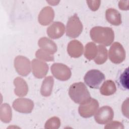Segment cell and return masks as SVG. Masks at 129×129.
Instances as JSON below:
<instances>
[{"instance_id": "1", "label": "cell", "mask_w": 129, "mask_h": 129, "mask_svg": "<svg viewBox=\"0 0 129 129\" xmlns=\"http://www.w3.org/2000/svg\"><path fill=\"white\" fill-rule=\"evenodd\" d=\"M91 39L101 45H110L114 39V33L112 29L108 27L95 26L90 32Z\"/></svg>"}, {"instance_id": "2", "label": "cell", "mask_w": 129, "mask_h": 129, "mask_svg": "<svg viewBox=\"0 0 129 129\" xmlns=\"http://www.w3.org/2000/svg\"><path fill=\"white\" fill-rule=\"evenodd\" d=\"M69 94L74 102L80 104L87 102L91 98L87 87L83 82L72 84L69 88Z\"/></svg>"}, {"instance_id": "3", "label": "cell", "mask_w": 129, "mask_h": 129, "mask_svg": "<svg viewBox=\"0 0 129 129\" xmlns=\"http://www.w3.org/2000/svg\"><path fill=\"white\" fill-rule=\"evenodd\" d=\"M83 25L77 14L69 18L66 26V34L72 38L78 37L83 31Z\"/></svg>"}, {"instance_id": "4", "label": "cell", "mask_w": 129, "mask_h": 129, "mask_svg": "<svg viewBox=\"0 0 129 129\" xmlns=\"http://www.w3.org/2000/svg\"><path fill=\"white\" fill-rule=\"evenodd\" d=\"M105 79L104 74L99 70L95 69L88 71L84 78L85 84L89 87L94 89H98Z\"/></svg>"}, {"instance_id": "5", "label": "cell", "mask_w": 129, "mask_h": 129, "mask_svg": "<svg viewBox=\"0 0 129 129\" xmlns=\"http://www.w3.org/2000/svg\"><path fill=\"white\" fill-rule=\"evenodd\" d=\"M109 58L111 61L115 64L123 62L125 58V51L122 45L118 42L113 43L109 49Z\"/></svg>"}, {"instance_id": "6", "label": "cell", "mask_w": 129, "mask_h": 129, "mask_svg": "<svg viewBox=\"0 0 129 129\" xmlns=\"http://www.w3.org/2000/svg\"><path fill=\"white\" fill-rule=\"evenodd\" d=\"M98 101L91 98L87 102L80 105L78 111L79 114L84 118H89L95 114L99 108Z\"/></svg>"}, {"instance_id": "7", "label": "cell", "mask_w": 129, "mask_h": 129, "mask_svg": "<svg viewBox=\"0 0 129 129\" xmlns=\"http://www.w3.org/2000/svg\"><path fill=\"white\" fill-rule=\"evenodd\" d=\"M50 69L53 76L60 81H67L71 77L72 73L70 69L63 63H54L51 66Z\"/></svg>"}, {"instance_id": "8", "label": "cell", "mask_w": 129, "mask_h": 129, "mask_svg": "<svg viewBox=\"0 0 129 129\" xmlns=\"http://www.w3.org/2000/svg\"><path fill=\"white\" fill-rule=\"evenodd\" d=\"M14 67L17 72L20 75L24 77L30 73L32 69L30 60L22 55H18L15 57Z\"/></svg>"}, {"instance_id": "9", "label": "cell", "mask_w": 129, "mask_h": 129, "mask_svg": "<svg viewBox=\"0 0 129 129\" xmlns=\"http://www.w3.org/2000/svg\"><path fill=\"white\" fill-rule=\"evenodd\" d=\"M114 116V112L109 106H103L98 109L95 113L94 118L96 122L104 124L111 121Z\"/></svg>"}, {"instance_id": "10", "label": "cell", "mask_w": 129, "mask_h": 129, "mask_svg": "<svg viewBox=\"0 0 129 129\" xmlns=\"http://www.w3.org/2000/svg\"><path fill=\"white\" fill-rule=\"evenodd\" d=\"M33 101L28 98H19L15 99L13 103V108L22 113H30L34 107Z\"/></svg>"}, {"instance_id": "11", "label": "cell", "mask_w": 129, "mask_h": 129, "mask_svg": "<svg viewBox=\"0 0 129 129\" xmlns=\"http://www.w3.org/2000/svg\"><path fill=\"white\" fill-rule=\"evenodd\" d=\"M31 68L34 76L38 79L45 77L48 71V64L43 60L34 58L31 62Z\"/></svg>"}, {"instance_id": "12", "label": "cell", "mask_w": 129, "mask_h": 129, "mask_svg": "<svg viewBox=\"0 0 129 129\" xmlns=\"http://www.w3.org/2000/svg\"><path fill=\"white\" fill-rule=\"evenodd\" d=\"M65 31V26L60 22H54L47 29V34L51 39L61 37Z\"/></svg>"}, {"instance_id": "13", "label": "cell", "mask_w": 129, "mask_h": 129, "mask_svg": "<svg viewBox=\"0 0 129 129\" xmlns=\"http://www.w3.org/2000/svg\"><path fill=\"white\" fill-rule=\"evenodd\" d=\"M54 17V12L50 7H45L40 12L38 15V22L43 26H47L50 24Z\"/></svg>"}, {"instance_id": "14", "label": "cell", "mask_w": 129, "mask_h": 129, "mask_svg": "<svg viewBox=\"0 0 129 129\" xmlns=\"http://www.w3.org/2000/svg\"><path fill=\"white\" fill-rule=\"evenodd\" d=\"M83 51V45L82 43L78 40H72L68 44L67 51L69 55L72 57H79L82 55Z\"/></svg>"}, {"instance_id": "15", "label": "cell", "mask_w": 129, "mask_h": 129, "mask_svg": "<svg viewBox=\"0 0 129 129\" xmlns=\"http://www.w3.org/2000/svg\"><path fill=\"white\" fill-rule=\"evenodd\" d=\"M15 94L19 97L26 96L28 92V86L26 82L22 78L17 77L14 80Z\"/></svg>"}, {"instance_id": "16", "label": "cell", "mask_w": 129, "mask_h": 129, "mask_svg": "<svg viewBox=\"0 0 129 129\" xmlns=\"http://www.w3.org/2000/svg\"><path fill=\"white\" fill-rule=\"evenodd\" d=\"M38 44L41 49L51 54H54L57 49L56 44L52 40L47 37L40 38L38 40Z\"/></svg>"}, {"instance_id": "17", "label": "cell", "mask_w": 129, "mask_h": 129, "mask_svg": "<svg viewBox=\"0 0 129 129\" xmlns=\"http://www.w3.org/2000/svg\"><path fill=\"white\" fill-rule=\"evenodd\" d=\"M106 20L111 24L118 26L121 24V16L116 10L112 8L108 9L105 12Z\"/></svg>"}, {"instance_id": "18", "label": "cell", "mask_w": 129, "mask_h": 129, "mask_svg": "<svg viewBox=\"0 0 129 129\" xmlns=\"http://www.w3.org/2000/svg\"><path fill=\"white\" fill-rule=\"evenodd\" d=\"M53 84V78L51 76L46 77L43 81L41 86L40 93L41 95L44 97L50 96L52 93Z\"/></svg>"}, {"instance_id": "19", "label": "cell", "mask_w": 129, "mask_h": 129, "mask_svg": "<svg viewBox=\"0 0 129 129\" xmlns=\"http://www.w3.org/2000/svg\"><path fill=\"white\" fill-rule=\"evenodd\" d=\"M116 91V87L114 82L108 80L105 81L100 88V93L104 96H109L113 94Z\"/></svg>"}, {"instance_id": "20", "label": "cell", "mask_w": 129, "mask_h": 129, "mask_svg": "<svg viewBox=\"0 0 129 129\" xmlns=\"http://www.w3.org/2000/svg\"><path fill=\"white\" fill-rule=\"evenodd\" d=\"M12 117V111L9 104L4 103L1 105L0 109V118L5 123L10 122Z\"/></svg>"}, {"instance_id": "21", "label": "cell", "mask_w": 129, "mask_h": 129, "mask_svg": "<svg viewBox=\"0 0 129 129\" xmlns=\"http://www.w3.org/2000/svg\"><path fill=\"white\" fill-rule=\"evenodd\" d=\"M98 52L94 59V62L97 64H102L106 62L107 59V50L103 45L97 46Z\"/></svg>"}, {"instance_id": "22", "label": "cell", "mask_w": 129, "mask_h": 129, "mask_svg": "<svg viewBox=\"0 0 129 129\" xmlns=\"http://www.w3.org/2000/svg\"><path fill=\"white\" fill-rule=\"evenodd\" d=\"M97 52L98 48L95 43L90 42L87 43L85 46L84 56L87 59L90 60L94 59L97 54Z\"/></svg>"}, {"instance_id": "23", "label": "cell", "mask_w": 129, "mask_h": 129, "mask_svg": "<svg viewBox=\"0 0 129 129\" xmlns=\"http://www.w3.org/2000/svg\"><path fill=\"white\" fill-rule=\"evenodd\" d=\"M118 84L124 90L128 89V68L120 74L118 78Z\"/></svg>"}, {"instance_id": "24", "label": "cell", "mask_w": 129, "mask_h": 129, "mask_svg": "<svg viewBox=\"0 0 129 129\" xmlns=\"http://www.w3.org/2000/svg\"><path fill=\"white\" fill-rule=\"evenodd\" d=\"M35 56L39 59L43 61H53L54 59L53 54H51L42 49H39L37 50L35 53Z\"/></svg>"}, {"instance_id": "25", "label": "cell", "mask_w": 129, "mask_h": 129, "mask_svg": "<svg viewBox=\"0 0 129 129\" xmlns=\"http://www.w3.org/2000/svg\"><path fill=\"white\" fill-rule=\"evenodd\" d=\"M60 125V120L59 118L53 116L48 119L45 124L44 127L45 128L57 129Z\"/></svg>"}, {"instance_id": "26", "label": "cell", "mask_w": 129, "mask_h": 129, "mask_svg": "<svg viewBox=\"0 0 129 129\" xmlns=\"http://www.w3.org/2000/svg\"><path fill=\"white\" fill-rule=\"evenodd\" d=\"M105 128H124L123 125L120 122L117 121H110L104 126Z\"/></svg>"}, {"instance_id": "27", "label": "cell", "mask_w": 129, "mask_h": 129, "mask_svg": "<svg viewBox=\"0 0 129 129\" xmlns=\"http://www.w3.org/2000/svg\"><path fill=\"white\" fill-rule=\"evenodd\" d=\"M89 8L93 11H97L100 5V1H87Z\"/></svg>"}, {"instance_id": "28", "label": "cell", "mask_w": 129, "mask_h": 129, "mask_svg": "<svg viewBox=\"0 0 129 129\" xmlns=\"http://www.w3.org/2000/svg\"><path fill=\"white\" fill-rule=\"evenodd\" d=\"M128 1H119L118 3V7L120 10H128Z\"/></svg>"}, {"instance_id": "29", "label": "cell", "mask_w": 129, "mask_h": 129, "mask_svg": "<svg viewBox=\"0 0 129 129\" xmlns=\"http://www.w3.org/2000/svg\"><path fill=\"white\" fill-rule=\"evenodd\" d=\"M128 99H127L125 101H124L122 105V111L123 113V114L124 116H126V117H128V116L127 115L126 112H125V110H126V111H128Z\"/></svg>"}]
</instances>
